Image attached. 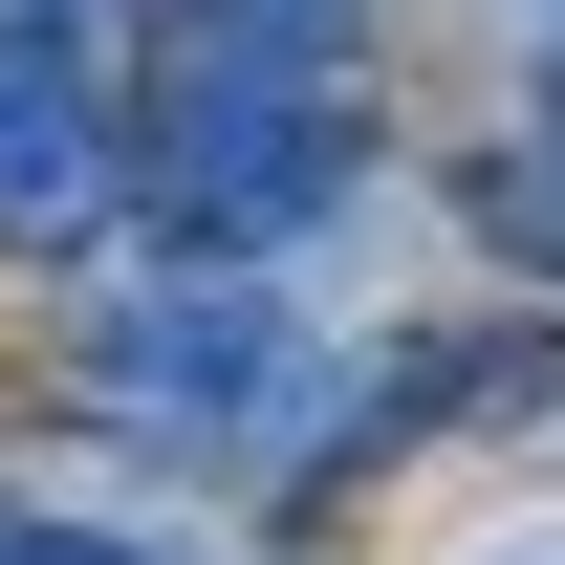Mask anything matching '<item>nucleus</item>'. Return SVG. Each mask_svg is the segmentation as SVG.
I'll return each instance as SVG.
<instances>
[{
  "instance_id": "f257e3e1",
  "label": "nucleus",
  "mask_w": 565,
  "mask_h": 565,
  "mask_svg": "<svg viewBox=\"0 0 565 565\" xmlns=\"http://www.w3.org/2000/svg\"><path fill=\"white\" fill-rule=\"evenodd\" d=\"M370 152L392 131H370L349 44H217V22L131 44V239H174L196 282H282L370 196Z\"/></svg>"
},
{
  "instance_id": "f03ea898",
  "label": "nucleus",
  "mask_w": 565,
  "mask_h": 565,
  "mask_svg": "<svg viewBox=\"0 0 565 565\" xmlns=\"http://www.w3.org/2000/svg\"><path fill=\"white\" fill-rule=\"evenodd\" d=\"M131 239V66H109V22H22L0 0V262L66 282Z\"/></svg>"
},
{
  "instance_id": "7ed1b4c3",
  "label": "nucleus",
  "mask_w": 565,
  "mask_h": 565,
  "mask_svg": "<svg viewBox=\"0 0 565 565\" xmlns=\"http://www.w3.org/2000/svg\"><path fill=\"white\" fill-rule=\"evenodd\" d=\"M457 239H479L500 282H565V131H544V109L457 152Z\"/></svg>"
},
{
  "instance_id": "20e7f679",
  "label": "nucleus",
  "mask_w": 565,
  "mask_h": 565,
  "mask_svg": "<svg viewBox=\"0 0 565 565\" xmlns=\"http://www.w3.org/2000/svg\"><path fill=\"white\" fill-rule=\"evenodd\" d=\"M152 22H217V44H349V66H370V0H152Z\"/></svg>"
},
{
  "instance_id": "39448f33",
  "label": "nucleus",
  "mask_w": 565,
  "mask_h": 565,
  "mask_svg": "<svg viewBox=\"0 0 565 565\" xmlns=\"http://www.w3.org/2000/svg\"><path fill=\"white\" fill-rule=\"evenodd\" d=\"M22 565H152L131 522H22Z\"/></svg>"
},
{
  "instance_id": "423d86ee",
  "label": "nucleus",
  "mask_w": 565,
  "mask_h": 565,
  "mask_svg": "<svg viewBox=\"0 0 565 565\" xmlns=\"http://www.w3.org/2000/svg\"><path fill=\"white\" fill-rule=\"evenodd\" d=\"M22 22H152V0H22Z\"/></svg>"
},
{
  "instance_id": "0eeeda50",
  "label": "nucleus",
  "mask_w": 565,
  "mask_h": 565,
  "mask_svg": "<svg viewBox=\"0 0 565 565\" xmlns=\"http://www.w3.org/2000/svg\"><path fill=\"white\" fill-rule=\"evenodd\" d=\"M544 131H565V22H544Z\"/></svg>"
},
{
  "instance_id": "6e6552de",
  "label": "nucleus",
  "mask_w": 565,
  "mask_h": 565,
  "mask_svg": "<svg viewBox=\"0 0 565 565\" xmlns=\"http://www.w3.org/2000/svg\"><path fill=\"white\" fill-rule=\"evenodd\" d=\"M22 522H44V500H0V565H22Z\"/></svg>"
},
{
  "instance_id": "1a4fd4ad",
  "label": "nucleus",
  "mask_w": 565,
  "mask_h": 565,
  "mask_svg": "<svg viewBox=\"0 0 565 565\" xmlns=\"http://www.w3.org/2000/svg\"><path fill=\"white\" fill-rule=\"evenodd\" d=\"M544 22H565V0H544Z\"/></svg>"
}]
</instances>
